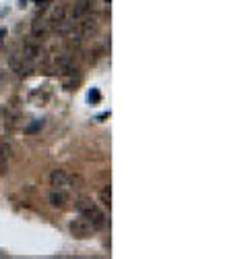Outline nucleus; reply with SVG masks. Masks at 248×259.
<instances>
[{
    "instance_id": "obj_1",
    "label": "nucleus",
    "mask_w": 248,
    "mask_h": 259,
    "mask_svg": "<svg viewBox=\"0 0 248 259\" xmlns=\"http://www.w3.org/2000/svg\"><path fill=\"white\" fill-rule=\"evenodd\" d=\"M77 210H79V214L93 226V230L106 228V216H104V212H102L98 206H95V203H91L89 199L79 201V203H77Z\"/></svg>"
},
{
    "instance_id": "obj_2",
    "label": "nucleus",
    "mask_w": 248,
    "mask_h": 259,
    "mask_svg": "<svg viewBox=\"0 0 248 259\" xmlns=\"http://www.w3.org/2000/svg\"><path fill=\"white\" fill-rule=\"evenodd\" d=\"M68 230H71V235L75 239H89L91 233H93V226L85 220V218H75V220H71V224H68Z\"/></svg>"
},
{
    "instance_id": "obj_3",
    "label": "nucleus",
    "mask_w": 248,
    "mask_h": 259,
    "mask_svg": "<svg viewBox=\"0 0 248 259\" xmlns=\"http://www.w3.org/2000/svg\"><path fill=\"white\" fill-rule=\"evenodd\" d=\"M50 185L54 189H71L73 185V179H71V174H68L66 170H52L50 174Z\"/></svg>"
},
{
    "instance_id": "obj_4",
    "label": "nucleus",
    "mask_w": 248,
    "mask_h": 259,
    "mask_svg": "<svg viewBox=\"0 0 248 259\" xmlns=\"http://www.w3.org/2000/svg\"><path fill=\"white\" fill-rule=\"evenodd\" d=\"M48 201H50L52 208H64L68 203V195L64 193V189H54L48 197Z\"/></svg>"
},
{
    "instance_id": "obj_5",
    "label": "nucleus",
    "mask_w": 248,
    "mask_h": 259,
    "mask_svg": "<svg viewBox=\"0 0 248 259\" xmlns=\"http://www.w3.org/2000/svg\"><path fill=\"white\" fill-rule=\"evenodd\" d=\"M39 54H41V48L37 44H33V42H25L23 44V60L33 62V60L39 58Z\"/></svg>"
},
{
    "instance_id": "obj_6",
    "label": "nucleus",
    "mask_w": 248,
    "mask_h": 259,
    "mask_svg": "<svg viewBox=\"0 0 248 259\" xmlns=\"http://www.w3.org/2000/svg\"><path fill=\"white\" fill-rule=\"evenodd\" d=\"M89 10H91V0H79V2L75 4V8H73V19L75 21L83 19Z\"/></svg>"
},
{
    "instance_id": "obj_7",
    "label": "nucleus",
    "mask_w": 248,
    "mask_h": 259,
    "mask_svg": "<svg viewBox=\"0 0 248 259\" xmlns=\"http://www.w3.org/2000/svg\"><path fill=\"white\" fill-rule=\"evenodd\" d=\"M8 154H10V149L4 141H0V176H2L8 168Z\"/></svg>"
},
{
    "instance_id": "obj_8",
    "label": "nucleus",
    "mask_w": 248,
    "mask_h": 259,
    "mask_svg": "<svg viewBox=\"0 0 248 259\" xmlns=\"http://www.w3.org/2000/svg\"><path fill=\"white\" fill-rule=\"evenodd\" d=\"M48 19H35L33 21V37H44L46 33H48Z\"/></svg>"
},
{
    "instance_id": "obj_9",
    "label": "nucleus",
    "mask_w": 248,
    "mask_h": 259,
    "mask_svg": "<svg viewBox=\"0 0 248 259\" xmlns=\"http://www.w3.org/2000/svg\"><path fill=\"white\" fill-rule=\"evenodd\" d=\"M95 31H98V21H95V19H85V21H81V33L85 35V37L93 35Z\"/></svg>"
},
{
    "instance_id": "obj_10",
    "label": "nucleus",
    "mask_w": 248,
    "mask_h": 259,
    "mask_svg": "<svg viewBox=\"0 0 248 259\" xmlns=\"http://www.w3.org/2000/svg\"><path fill=\"white\" fill-rule=\"evenodd\" d=\"M64 15H66L64 6H56V8L52 10V17L48 19V23H50V25H56V27H60V25L64 23Z\"/></svg>"
},
{
    "instance_id": "obj_11",
    "label": "nucleus",
    "mask_w": 248,
    "mask_h": 259,
    "mask_svg": "<svg viewBox=\"0 0 248 259\" xmlns=\"http://www.w3.org/2000/svg\"><path fill=\"white\" fill-rule=\"evenodd\" d=\"M100 201L104 203L106 208L112 206V187H110V185H106V187L100 191Z\"/></svg>"
},
{
    "instance_id": "obj_12",
    "label": "nucleus",
    "mask_w": 248,
    "mask_h": 259,
    "mask_svg": "<svg viewBox=\"0 0 248 259\" xmlns=\"http://www.w3.org/2000/svg\"><path fill=\"white\" fill-rule=\"evenodd\" d=\"M41 127H44V120H33L29 127H25V133L27 135H35L37 131H41Z\"/></svg>"
},
{
    "instance_id": "obj_13",
    "label": "nucleus",
    "mask_w": 248,
    "mask_h": 259,
    "mask_svg": "<svg viewBox=\"0 0 248 259\" xmlns=\"http://www.w3.org/2000/svg\"><path fill=\"white\" fill-rule=\"evenodd\" d=\"M100 100H102V93L98 89H91L89 91V104L95 106V104H100Z\"/></svg>"
},
{
    "instance_id": "obj_14",
    "label": "nucleus",
    "mask_w": 248,
    "mask_h": 259,
    "mask_svg": "<svg viewBox=\"0 0 248 259\" xmlns=\"http://www.w3.org/2000/svg\"><path fill=\"white\" fill-rule=\"evenodd\" d=\"M27 4V0H19V6H25Z\"/></svg>"
},
{
    "instance_id": "obj_15",
    "label": "nucleus",
    "mask_w": 248,
    "mask_h": 259,
    "mask_svg": "<svg viewBox=\"0 0 248 259\" xmlns=\"http://www.w3.org/2000/svg\"><path fill=\"white\" fill-rule=\"evenodd\" d=\"M33 2H35V4H44V0H33Z\"/></svg>"
},
{
    "instance_id": "obj_16",
    "label": "nucleus",
    "mask_w": 248,
    "mask_h": 259,
    "mask_svg": "<svg viewBox=\"0 0 248 259\" xmlns=\"http://www.w3.org/2000/svg\"><path fill=\"white\" fill-rule=\"evenodd\" d=\"M2 35H4V31H0V44H2Z\"/></svg>"
},
{
    "instance_id": "obj_17",
    "label": "nucleus",
    "mask_w": 248,
    "mask_h": 259,
    "mask_svg": "<svg viewBox=\"0 0 248 259\" xmlns=\"http://www.w3.org/2000/svg\"><path fill=\"white\" fill-rule=\"evenodd\" d=\"M106 2H110V0H106Z\"/></svg>"
}]
</instances>
